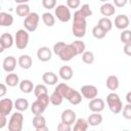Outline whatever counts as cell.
I'll list each match as a JSON object with an SVG mask.
<instances>
[{
	"mask_svg": "<svg viewBox=\"0 0 131 131\" xmlns=\"http://www.w3.org/2000/svg\"><path fill=\"white\" fill-rule=\"evenodd\" d=\"M54 90L59 92L60 95L63 97V99L66 98L71 104L77 105V104H79L82 101V95H81L80 91H77V90L73 89L72 87H70L66 83L57 84V86L55 87Z\"/></svg>",
	"mask_w": 131,
	"mask_h": 131,
	"instance_id": "cell-1",
	"label": "cell"
},
{
	"mask_svg": "<svg viewBox=\"0 0 131 131\" xmlns=\"http://www.w3.org/2000/svg\"><path fill=\"white\" fill-rule=\"evenodd\" d=\"M74 20L72 26V33L76 38H83L86 34L87 21L86 18L80 13L79 10L74 12Z\"/></svg>",
	"mask_w": 131,
	"mask_h": 131,
	"instance_id": "cell-2",
	"label": "cell"
},
{
	"mask_svg": "<svg viewBox=\"0 0 131 131\" xmlns=\"http://www.w3.org/2000/svg\"><path fill=\"white\" fill-rule=\"evenodd\" d=\"M106 103H107V106H108L110 111L113 114H119V113L122 112L123 103H122V100H121L120 96L117 93L112 92V93L107 94V96H106Z\"/></svg>",
	"mask_w": 131,
	"mask_h": 131,
	"instance_id": "cell-3",
	"label": "cell"
},
{
	"mask_svg": "<svg viewBox=\"0 0 131 131\" xmlns=\"http://www.w3.org/2000/svg\"><path fill=\"white\" fill-rule=\"evenodd\" d=\"M24 116L21 112H15L11 115L8 121V130L9 131H20L23 129Z\"/></svg>",
	"mask_w": 131,
	"mask_h": 131,
	"instance_id": "cell-4",
	"label": "cell"
},
{
	"mask_svg": "<svg viewBox=\"0 0 131 131\" xmlns=\"http://www.w3.org/2000/svg\"><path fill=\"white\" fill-rule=\"evenodd\" d=\"M39 20H40V16L37 12H30L24 20V26L25 29L28 32H34L37 30L38 25H39Z\"/></svg>",
	"mask_w": 131,
	"mask_h": 131,
	"instance_id": "cell-5",
	"label": "cell"
},
{
	"mask_svg": "<svg viewBox=\"0 0 131 131\" xmlns=\"http://www.w3.org/2000/svg\"><path fill=\"white\" fill-rule=\"evenodd\" d=\"M54 16H56V18L61 23H68L72 18L70 8L63 4L54 7Z\"/></svg>",
	"mask_w": 131,
	"mask_h": 131,
	"instance_id": "cell-6",
	"label": "cell"
},
{
	"mask_svg": "<svg viewBox=\"0 0 131 131\" xmlns=\"http://www.w3.org/2000/svg\"><path fill=\"white\" fill-rule=\"evenodd\" d=\"M29 33L26 29H20L15 33L14 36V44L18 49H25L29 44Z\"/></svg>",
	"mask_w": 131,
	"mask_h": 131,
	"instance_id": "cell-7",
	"label": "cell"
},
{
	"mask_svg": "<svg viewBox=\"0 0 131 131\" xmlns=\"http://www.w3.org/2000/svg\"><path fill=\"white\" fill-rule=\"evenodd\" d=\"M76 55H77V53H76V51H75V49H74L72 44H64V46L60 49V51L57 54V56L62 61H70Z\"/></svg>",
	"mask_w": 131,
	"mask_h": 131,
	"instance_id": "cell-8",
	"label": "cell"
},
{
	"mask_svg": "<svg viewBox=\"0 0 131 131\" xmlns=\"http://www.w3.org/2000/svg\"><path fill=\"white\" fill-rule=\"evenodd\" d=\"M80 93L84 98L90 100V99H92V98L97 96L98 90L94 85H84V86L81 87Z\"/></svg>",
	"mask_w": 131,
	"mask_h": 131,
	"instance_id": "cell-9",
	"label": "cell"
},
{
	"mask_svg": "<svg viewBox=\"0 0 131 131\" xmlns=\"http://www.w3.org/2000/svg\"><path fill=\"white\" fill-rule=\"evenodd\" d=\"M104 106H105V103L104 101L101 99V98H97L94 97L92 99H90L89 103H88V107L91 112H94V113H100L104 110Z\"/></svg>",
	"mask_w": 131,
	"mask_h": 131,
	"instance_id": "cell-10",
	"label": "cell"
},
{
	"mask_svg": "<svg viewBox=\"0 0 131 131\" xmlns=\"http://www.w3.org/2000/svg\"><path fill=\"white\" fill-rule=\"evenodd\" d=\"M32 123L36 131H47L48 130V127L46 126V119L42 115H36L33 118Z\"/></svg>",
	"mask_w": 131,
	"mask_h": 131,
	"instance_id": "cell-11",
	"label": "cell"
},
{
	"mask_svg": "<svg viewBox=\"0 0 131 131\" xmlns=\"http://www.w3.org/2000/svg\"><path fill=\"white\" fill-rule=\"evenodd\" d=\"M13 108V101L10 98H3L0 100V115L8 116Z\"/></svg>",
	"mask_w": 131,
	"mask_h": 131,
	"instance_id": "cell-12",
	"label": "cell"
},
{
	"mask_svg": "<svg viewBox=\"0 0 131 131\" xmlns=\"http://www.w3.org/2000/svg\"><path fill=\"white\" fill-rule=\"evenodd\" d=\"M37 57H38L39 60H41L43 62H46V61H48V60L51 59V57H52V51H51V49L49 47L42 46L37 51Z\"/></svg>",
	"mask_w": 131,
	"mask_h": 131,
	"instance_id": "cell-13",
	"label": "cell"
},
{
	"mask_svg": "<svg viewBox=\"0 0 131 131\" xmlns=\"http://www.w3.org/2000/svg\"><path fill=\"white\" fill-rule=\"evenodd\" d=\"M130 20L126 14H119L115 18V27L119 30H125L129 27Z\"/></svg>",
	"mask_w": 131,
	"mask_h": 131,
	"instance_id": "cell-14",
	"label": "cell"
},
{
	"mask_svg": "<svg viewBox=\"0 0 131 131\" xmlns=\"http://www.w3.org/2000/svg\"><path fill=\"white\" fill-rule=\"evenodd\" d=\"M3 70L7 73H11L16 68V58L14 56H6L3 60Z\"/></svg>",
	"mask_w": 131,
	"mask_h": 131,
	"instance_id": "cell-15",
	"label": "cell"
},
{
	"mask_svg": "<svg viewBox=\"0 0 131 131\" xmlns=\"http://www.w3.org/2000/svg\"><path fill=\"white\" fill-rule=\"evenodd\" d=\"M76 121V113L70 108L68 110H64L62 113H61V122L62 123H66V124H69V125H73Z\"/></svg>",
	"mask_w": 131,
	"mask_h": 131,
	"instance_id": "cell-16",
	"label": "cell"
},
{
	"mask_svg": "<svg viewBox=\"0 0 131 131\" xmlns=\"http://www.w3.org/2000/svg\"><path fill=\"white\" fill-rule=\"evenodd\" d=\"M17 63H18V66L23 70H29V69H31V67L33 64V60H32V57L30 55H28V54H21L18 57Z\"/></svg>",
	"mask_w": 131,
	"mask_h": 131,
	"instance_id": "cell-17",
	"label": "cell"
},
{
	"mask_svg": "<svg viewBox=\"0 0 131 131\" xmlns=\"http://www.w3.org/2000/svg\"><path fill=\"white\" fill-rule=\"evenodd\" d=\"M42 80L46 85H55L58 82V77L53 72H45L42 75Z\"/></svg>",
	"mask_w": 131,
	"mask_h": 131,
	"instance_id": "cell-18",
	"label": "cell"
},
{
	"mask_svg": "<svg viewBox=\"0 0 131 131\" xmlns=\"http://www.w3.org/2000/svg\"><path fill=\"white\" fill-rule=\"evenodd\" d=\"M116 12V8H115V5L112 4V3H108V2H104L101 6H100V13L105 16V17H108V16H112L114 15Z\"/></svg>",
	"mask_w": 131,
	"mask_h": 131,
	"instance_id": "cell-19",
	"label": "cell"
},
{
	"mask_svg": "<svg viewBox=\"0 0 131 131\" xmlns=\"http://www.w3.org/2000/svg\"><path fill=\"white\" fill-rule=\"evenodd\" d=\"M58 74H59V77H60L62 80L69 81V80H71V79L73 78V76H74V71H73V69H72L70 66H62V67L59 69Z\"/></svg>",
	"mask_w": 131,
	"mask_h": 131,
	"instance_id": "cell-20",
	"label": "cell"
},
{
	"mask_svg": "<svg viewBox=\"0 0 131 131\" xmlns=\"http://www.w3.org/2000/svg\"><path fill=\"white\" fill-rule=\"evenodd\" d=\"M19 83V78L17 74H14L13 72L8 73L5 77V84L8 87H15Z\"/></svg>",
	"mask_w": 131,
	"mask_h": 131,
	"instance_id": "cell-21",
	"label": "cell"
},
{
	"mask_svg": "<svg viewBox=\"0 0 131 131\" xmlns=\"http://www.w3.org/2000/svg\"><path fill=\"white\" fill-rule=\"evenodd\" d=\"M87 122H88L89 126H92V127L98 126V125H100V124L102 123V116H101L99 113H94V112H92V114L88 117Z\"/></svg>",
	"mask_w": 131,
	"mask_h": 131,
	"instance_id": "cell-22",
	"label": "cell"
},
{
	"mask_svg": "<svg viewBox=\"0 0 131 131\" xmlns=\"http://www.w3.org/2000/svg\"><path fill=\"white\" fill-rule=\"evenodd\" d=\"M13 24V16L7 12H0V26L1 27H10Z\"/></svg>",
	"mask_w": 131,
	"mask_h": 131,
	"instance_id": "cell-23",
	"label": "cell"
},
{
	"mask_svg": "<svg viewBox=\"0 0 131 131\" xmlns=\"http://www.w3.org/2000/svg\"><path fill=\"white\" fill-rule=\"evenodd\" d=\"M19 85V89L21 92L24 93H31L33 90H34V84L31 80H28V79H25L23 81H20L18 83Z\"/></svg>",
	"mask_w": 131,
	"mask_h": 131,
	"instance_id": "cell-24",
	"label": "cell"
},
{
	"mask_svg": "<svg viewBox=\"0 0 131 131\" xmlns=\"http://www.w3.org/2000/svg\"><path fill=\"white\" fill-rule=\"evenodd\" d=\"M0 40H1V42H2V44H3V46H4L5 49L10 48V47L13 45V43H14V38H13L12 35L9 34V33H4V34H2L1 37H0Z\"/></svg>",
	"mask_w": 131,
	"mask_h": 131,
	"instance_id": "cell-25",
	"label": "cell"
},
{
	"mask_svg": "<svg viewBox=\"0 0 131 131\" xmlns=\"http://www.w3.org/2000/svg\"><path fill=\"white\" fill-rule=\"evenodd\" d=\"M119 84H120V82H119V78L117 76L111 75V76L107 77V79H106V87L110 90H112V91L117 90L119 88Z\"/></svg>",
	"mask_w": 131,
	"mask_h": 131,
	"instance_id": "cell-26",
	"label": "cell"
},
{
	"mask_svg": "<svg viewBox=\"0 0 131 131\" xmlns=\"http://www.w3.org/2000/svg\"><path fill=\"white\" fill-rule=\"evenodd\" d=\"M45 110H46V106L42 102H40L38 99H36L31 105V111L35 116L36 115H42L45 112Z\"/></svg>",
	"mask_w": 131,
	"mask_h": 131,
	"instance_id": "cell-27",
	"label": "cell"
},
{
	"mask_svg": "<svg viewBox=\"0 0 131 131\" xmlns=\"http://www.w3.org/2000/svg\"><path fill=\"white\" fill-rule=\"evenodd\" d=\"M97 26H99L104 32H110L112 29H113V21L108 18V17H101L99 20H98V24Z\"/></svg>",
	"mask_w": 131,
	"mask_h": 131,
	"instance_id": "cell-28",
	"label": "cell"
},
{
	"mask_svg": "<svg viewBox=\"0 0 131 131\" xmlns=\"http://www.w3.org/2000/svg\"><path fill=\"white\" fill-rule=\"evenodd\" d=\"M13 107H15L18 112H25L29 107V101L26 98H17L13 102Z\"/></svg>",
	"mask_w": 131,
	"mask_h": 131,
	"instance_id": "cell-29",
	"label": "cell"
},
{
	"mask_svg": "<svg viewBox=\"0 0 131 131\" xmlns=\"http://www.w3.org/2000/svg\"><path fill=\"white\" fill-rule=\"evenodd\" d=\"M15 12L18 16H21V17H26L30 12H31V9H30V6L27 4V3H23V4H18L15 8Z\"/></svg>",
	"mask_w": 131,
	"mask_h": 131,
	"instance_id": "cell-30",
	"label": "cell"
},
{
	"mask_svg": "<svg viewBox=\"0 0 131 131\" xmlns=\"http://www.w3.org/2000/svg\"><path fill=\"white\" fill-rule=\"evenodd\" d=\"M89 127V124L87 120L79 118L75 121V126H74V131H86Z\"/></svg>",
	"mask_w": 131,
	"mask_h": 131,
	"instance_id": "cell-31",
	"label": "cell"
},
{
	"mask_svg": "<svg viewBox=\"0 0 131 131\" xmlns=\"http://www.w3.org/2000/svg\"><path fill=\"white\" fill-rule=\"evenodd\" d=\"M49 100H50V102H51L53 105L57 106V105H60V104L62 103L63 97L60 95L59 92H57L56 90H54V91L51 93V95L49 96Z\"/></svg>",
	"mask_w": 131,
	"mask_h": 131,
	"instance_id": "cell-32",
	"label": "cell"
},
{
	"mask_svg": "<svg viewBox=\"0 0 131 131\" xmlns=\"http://www.w3.org/2000/svg\"><path fill=\"white\" fill-rule=\"evenodd\" d=\"M42 20L47 27H53L55 25V16L50 12H44L42 14Z\"/></svg>",
	"mask_w": 131,
	"mask_h": 131,
	"instance_id": "cell-33",
	"label": "cell"
},
{
	"mask_svg": "<svg viewBox=\"0 0 131 131\" xmlns=\"http://www.w3.org/2000/svg\"><path fill=\"white\" fill-rule=\"evenodd\" d=\"M71 44L73 45V47H74V49H75V51H76L77 55L82 54V53L85 51V49H86V45H85V43H84L83 41L76 40V41L72 42Z\"/></svg>",
	"mask_w": 131,
	"mask_h": 131,
	"instance_id": "cell-34",
	"label": "cell"
},
{
	"mask_svg": "<svg viewBox=\"0 0 131 131\" xmlns=\"http://www.w3.org/2000/svg\"><path fill=\"white\" fill-rule=\"evenodd\" d=\"M82 60L86 64H91L94 61V54L92 51H84L82 53Z\"/></svg>",
	"mask_w": 131,
	"mask_h": 131,
	"instance_id": "cell-35",
	"label": "cell"
},
{
	"mask_svg": "<svg viewBox=\"0 0 131 131\" xmlns=\"http://www.w3.org/2000/svg\"><path fill=\"white\" fill-rule=\"evenodd\" d=\"M92 35H93V37L96 38V39H103V38L105 37V35H106V32H104L99 26L96 25V26L92 29Z\"/></svg>",
	"mask_w": 131,
	"mask_h": 131,
	"instance_id": "cell-36",
	"label": "cell"
},
{
	"mask_svg": "<svg viewBox=\"0 0 131 131\" xmlns=\"http://www.w3.org/2000/svg\"><path fill=\"white\" fill-rule=\"evenodd\" d=\"M34 94L35 96H39V95H42V94H46L48 93V90H47V87L44 85V84H38L36 86H34Z\"/></svg>",
	"mask_w": 131,
	"mask_h": 131,
	"instance_id": "cell-37",
	"label": "cell"
},
{
	"mask_svg": "<svg viewBox=\"0 0 131 131\" xmlns=\"http://www.w3.org/2000/svg\"><path fill=\"white\" fill-rule=\"evenodd\" d=\"M79 11H80V13L85 17V18H87L88 16H91L92 15V10H91V8H90V5L89 4H83L81 7H80V9H79Z\"/></svg>",
	"mask_w": 131,
	"mask_h": 131,
	"instance_id": "cell-38",
	"label": "cell"
},
{
	"mask_svg": "<svg viewBox=\"0 0 131 131\" xmlns=\"http://www.w3.org/2000/svg\"><path fill=\"white\" fill-rule=\"evenodd\" d=\"M120 40H121V42L123 44H126V43L130 42V40H131V32H130V30H127V29L122 30V33L120 35Z\"/></svg>",
	"mask_w": 131,
	"mask_h": 131,
	"instance_id": "cell-39",
	"label": "cell"
},
{
	"mask_svg": "<svg viewBox=\"0 0 131 131\" xmlns=\"http://www.w3.org/2000/svg\"><path fill=\"white\" fill-rule=\"evenodd\" d=\"M42 5L48 10L53 9L56 6V0H42Z\"/></svg>",
	"mask_w": 131,
	"mask_h": 131,
	"instance_id": "cell-40",
	"label": "cell"
},
{
	"mask_svg": "<svg viewBox=\"0 0 131 131\" xmlns=\"http://www.w3.org/2000/svg\"><path fill=\"white\" fill-rule=\"evenodd\" d=\"M123 110V117L127 120H131V103H127L124 107H122Z\"/></svg>",
	"mask_w": 131,
	"mask_h": 131,
	"instance_id": "cell-41",
	"label": "cell"
},
{
	"mask_svg": "<svg viewBox=\"0 0 131 131\" xmlns=\"http://www.w3.org/2000/svg\"><path fill=\"white\" fill-rule=\"evenodd\" d=\"M81 0H67V6L70 9H76L80 6Z\"/></svg>",
	"mask_w": 131,
	"mask_h": 131,
	"instance_id": "cell-42",
	"label": "cell"
},
{
	"mask_svg": "<svg viewBox=\"0 0 131 131\" xmlns=\"http://www.w3.org/2000/svg\"><path fill=\"white\" fill-rule=\"evenodd\" d=\"M37 99L40 101V102H42L46 107L48 106V104H49V102H50V100H49V95H48V93H46V94H42V95H39V96H37Z\"/></svg>",
	"mask_w": 131,
	"mask_h": 131,
	"instance_id": "cell-43",
	"label": "cell"
},
{
	"mask_svg": "<svg viewBox=\"0 0 131 131\" xmlns=\"http://www.w3.org/2000/svg\"><path fill=\"white\" fill-rule=\"evenodd\" d=\"M64 44H66V43H64V42H62V41L56 42V43L53 45V49H52V50H53V53L57 55V54H58V52L60 51V49L64 46Z\"/></svg>",
	"mask_w": 131,
	"mask_h": 131,
	"instance_id": "cell-44",
	"label": "cell"
},
{
	"mask_svg": "<svg viewBox=\"0 0 131 131\" xmlns=\"http://www.w3.org/2000/svg\"><path fill=\"white\" fill-rule=\"evenodd\" d=\"M71 125L69 124H66V123H59L57 125V130L58 131H71Z\"/></svg>",
	"mask_w": 131,
	"mask_h": 131,
	"instance_id": "cell-45",
	"label": "cell"
},
{
	"mask_svg": "<svg viewBox=\"0 0 131 131\" xmlns=\"http://www.w3.org/2000/svg\"><path fill=\"white\" fill-rule=\"evenodd\" d=\"M123 51H124V53H125L126 55H128V56L131 55V41L128 42V43H126V44H124Z\"/></svg>",
	"mask_w": 131,
	"mask_h": 131,
	"instance_id": "cell-46",
	"label": "cell"
},
{
	"mask_svg": "<svg viewBox=\"0 0 131 131\" xmlns=\"http://www.w3.org/2000/svg\"><path fill=\"white\" fill-rule=\"evenodd\" d=\"M6 93H7V85L3 84V83H0V97L5 96Z\"/></svg>",
	"mask_w": 131,
	"mask_h": 131,
	"instance_id": "cell-47",
	"label": "cell"
},
{
	"mask_svg": "<svg viewBox=\"0 0 131 131\" xmlns=\"http://www.w3.org/2000/svg\"><path fill=\"white\" fill-rule=\"evenodd\" d=\"M113 1H114L115 6H117V7H119V8L124 7V6L127 4V2H128V0H113Z\"/></svg>",
	"mask_w": 131,
	"mask_h": 131,
	"instance_id": "cell-48",
	"label": "cell"
},
{
	"mask_svg": "<svg viewBox=\"0 0 131 131\" xmlns=\"http://www.w3.org/2000/svg\"><path fill=\"white\" fill-rule=\"evenodd\" d=\"M6 125H7V119H6V116L0 115V129L4 128Z\"/></svg>",
	"mask_w": 131,
	"mask_h": 131,
	"instance_id": "cell-49",
	"label": "cell"
},
{
	"mask_svg": "<svg viewBox=\"0 0 131 131\" xmlns=\"http://www.w3.org/2000/svg\"><path fill=\"white\" fill-rule=\"evenodd\" d=\"M126 100L128 103H131V92H128L126 95Z\"/></svg>",
	"mask_w": 131,
	"mask_h": 131,
	"instance_id": "cell-50",
	"label": "cell"
},
{
	"mask_svg": "<svg viewBox=\"0 0 131 131\" xmlns=\"http://www.w3.org/2000/svg\"><path fill=\"white\" fill-rule=\"evenodd\" d=\"M16 3H18V4H23V3H27V2H29L30 0H14Z\"/></svg>",
	"mask_w": 131,
	"mask_h": 131,
	"instance_id": "cell-51",
	"label": "cell"
},
{
	"mask_svg": "<svg viewBox=\"0 0 131 131\" xmlns=\"http://www.w3.org/2000/svg\"><path fill=\"white\" fill-rule=\"evenodd\" d=\"M4 50H5V48H4V46H3V44H2V42L0 40V53H2Z\"/></svg>",
	"mask_w": 131,
	"mask_h": 131,
	"instance_id": "cell-52",
	"label": "cell"
},
{
	"mask_svg": "<svg viewBox=\"0 0 131 131\" xmlns=\"http://www.w3.org/2000/svg\"><path fill=\"white\" fill-rule=\"evenodd\" d=\"M99 1H100V2H103V3H104V2H107L108 0H99Z\"/></svg>",
	"mask_w": 131,
	"mask_h": 131,
	"instance_id": "cell-53",
	"label": "cell"
},
{
	"mask_svg": "<svg viewBox=\"0 0 131 131\" xmlns=\"http://www.w3.org/2000/svg\"><path fill=\"white\" fill-rule=\"evenodd\" d=\"M0 10H1V5H0Z\"/></svg>",
	"mask_w": 131,
	"mask_h": 131,
	"instance_id": "cell-54",
	"label": "cell"
}]
</instances>
